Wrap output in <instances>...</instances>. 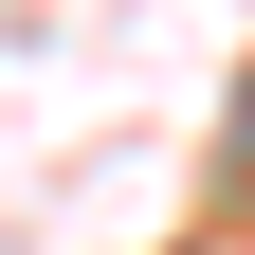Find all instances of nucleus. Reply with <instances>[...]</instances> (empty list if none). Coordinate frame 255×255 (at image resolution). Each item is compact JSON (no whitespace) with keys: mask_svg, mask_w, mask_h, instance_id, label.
Instances as JSON below:
<instances>
[{"mask_svg":"<svg viewBox=\"0 0 255 255\" xmlns=\"http://www.w3.org/2000/svg\"><path fill=\"white\" fill-rule=\"evenodd\" d=\"M237 110H255V91H237Z\"/></svg>","mask_w":255,"mask_h":255,"instance_id":"obj_1","label":"nucleus"}]
</instances>
